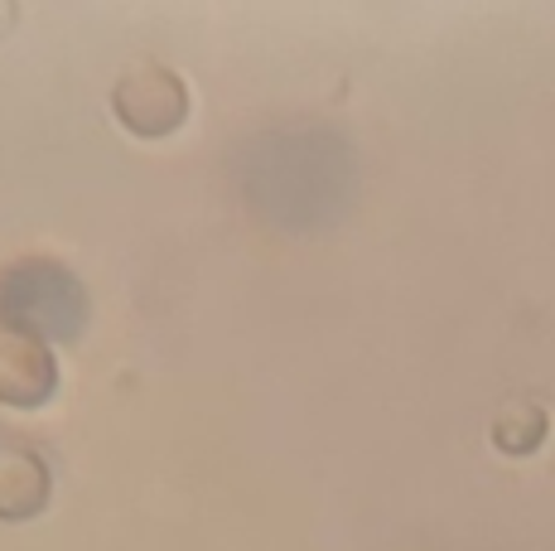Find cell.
Wrapping results in <instances>:
<instances>
[{"label":"cell","instance_id":"cell-4","mask_svg":"<svg viewBox=\"0 0 555 551\" xmlns=\"http://www.w3.org/2000/svg\"><path fill=\"white\" fill-rule=\"evenodd\" d=\"M53 494L49 464L25 445H0V517L5 523H25V517L44 513Z\"/></svg>","mask_w":555,"mask_h":551},{"label":"cell","instance_id":"cell-3","mask_svg":"<svg viewBox=\"0 0 555 551\" xmlns=\"http://www.w3.org/2000/svg\"><path fill=\"white\" fill-rule=\"evenodd\" d=\"M59 387V358L53 344L29 334H0V407L35 411Z\"/></svg>","mask_w":555,"mask_h":551},{"label":"cell","instance_id":"cell-1","mask_svg":"<svg viewBox=\"0 0 555 551\" xmlns=\"http://www.w3.org/2000/svg\"><path fill=\"white\" fill-rule=\"evenodd\" d=\"M88 324V291L63 261L20 257L0 267V334L59 344Z\"/></svg>","mask_w":555,"mask_h":551},{"label":"cell","instance_id":"cell-2","mask_svg":"<svg viewBox=\"0 0 555 551\" xmlns=\"http://www.w3.org/2000/svg\"><path fill=\"white\" fill-rule=\"evenodd\" d=\"M112 116L141 141L175 136L189 121V88L159 59H135L112 82Z\"/></svg>","mask_w":555,"mask_h":551},{"label":"cell","instance_id":"cell-5","mask_svg":"<svg viewBox=\"0 0 555 551\" xmlns=\"http://www.w3.org/2000/svg\"><path fill=\"white\" fill-rule=\"evenodd\" d=\"M541 436H546V411H541L537 401H507L493 421V440H498V450H507V454L537 450Z\"/></svg>","mask_w":555,"mask_h":551}]
</instances>
